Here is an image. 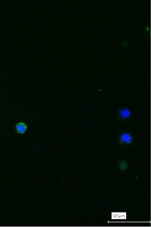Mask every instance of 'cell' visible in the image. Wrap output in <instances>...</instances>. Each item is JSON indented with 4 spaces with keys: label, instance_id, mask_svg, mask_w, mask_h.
<instances>
[{
    "label": "cell",
    "instance_id": "3",
    "mask_svg": "<svg viewBox=\"0 0 151 227\" xmlns=\"http://www.w3.org/2000/svg\"><path fill=\"white\" fill-rule=\"evenodd\" d=\"M130 112L128 110L123 109L121 111L120 114L121 116L123 118H127L130 115Z\"/></svg>",
    "mask_w": 151,
    "mask_h": 227
},
{
    "label": "cell",
    "instance_id": "1",
    "mask_svg": "<svg viewBox=\"0 0 151 227\" xmlns=\"http://www.w3.org/2000/svg\"><path fill=\"white\" fill-rule=\"evenodd\" d=\"M120 142L124 144H129L132 141V137L129 133H124L122 134L120 138Z\"/></svg>",
    "mask_w": 151,
    "mask_h": 227
},
{
    "label": "cell",
    "instance_id": "2",
    "mask_svg": "<svg viewBox=\"0 0 151 227\" xmlns=\"http://www.w3.org/2000/svg\"><path fill=\"white\" fill-rule=\"evenodd\" d=\"M15 128L17 133L23 134L26 132L27 129V126L24 123L20 122L16 125Z\"/></svg>",
    "mask_w": 151,
    "mask_h": 227
}]
</instances>
